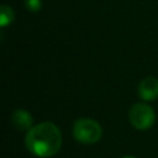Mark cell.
Listing matches in <instances>:
<instances>
[{
    "label": "cell",
    "instance_id": "cell-3",
    "mask_svg": "<svg viewBox=\"0 0 158 158\" xmlns=\"http://www.w3.org/2000/svg\"><path fill=\"white\" fill-rule=\"evenodd\" d=\"M128 120L131 125L137 130H147L152 127V125L156 121V114L154 110L144 104V102H137L133 104L132 107L128 111Z\"/></svg>",
    "mask_w": 158,
    "mask_h": 158
},
{
    "label": "cell",
    "instance_id": "cell-4",
    "mask_svg": "<svg viewBox=\"0 0 158 158\" xmlns=\"http://www.w3.org/2000/svg\"><path fill=\"white\" fill-rule=\"evenodd\" d=\"M138 94L146 101H152L158 98V79L154 77L144 78L138 85Z\"/></svg>",
    "mask_w": 158,
    "mask_h": 158
},
{
    "label": "cell",
    "instance_id": "cell-8",
    "mask_svg": "<svg viewBox=\"0 0 158 158\" xmlns=\"http://www.w3.org/2000/svg\"><path fill=\"white\" fill-rule=\"evenodd\" d=\"M122 158H136V157H131V156H126V157H122Z\"/></svg>",
    "mask_w": 158,
    "mask_h": 158
},
{
    "label": "cell",
    "instance_id": "cell-2",
    "mask_svg": "<svg viewBox=\"0 0 158 158\" xmlns=\"http://www.w3.org/2000/svg\"><path fill=\"white\" fill-rule=\"evenodd\" d=\"M101 126L93 118H79L73 125V136L83 144L96 143L101 138Z\"/></svg>",
    "mask_w": 158,
    "mask_h": 158
},
{
    "label": "cell",
    "instance_id": "cell-5",
    "mask_svg": "<svg viewBox=\"0 0 158 158\" xmlns=\"http://www.w3.org/2000/svg\"><path fill=\"white\" fill-rule=\"evenodd\" d=\"M11 123L19 131H28L32 127L33 118L27 110L17 109L11 115Z\"/></svg>",
    "mask_w": 158,
    "mask_h": 158
},
{
    "label": "cell",
    "instance_id": "cell-1",
    "mask_svg": "<svg viewBox=\"0 0 158 158\" xmlns=\"http://www.w3.org/2000/svg\"><path fill=\"white\" fill-rule=\"evenodd\" d=\"M26 148L35 156L48 158L60 149L62 133L59 128L52 122H41L32 126L25 137Z\"/></svg>",
    "mask_w": 158,
    "mask_h": 158
},
{
    "label": "cell",
    "instance_id": "cell-7",
    "mask_svg": "<svg viewBox=\"0 0 158 158\" xmlns=\"http://www.w3.org/2000/svg\"><path fill=\"white\" fill-rule=\"evenodd\" d=\"M26 9L31 12H37L42 7V0H25Z\"/></svg>",
    "mask_w": 158,
    "mask_h": 158
},
{
    "label": "cell",
    "instance_id": "cell-6",
    "mask_svg": "<svg viewBox=\"0 0 158 158\" xmlns=\"http://www.w3.org/2000/svg\"><path fill=\"white\" fill-rule=\"evenodd\" d=\"M14 17H15L14 10L7 5H1V7H0V26L5 27V26L10 25L12 22Z\"/></svg>",
    "mask_w": 158,
    "mask_h": 158
}]
</instances>
